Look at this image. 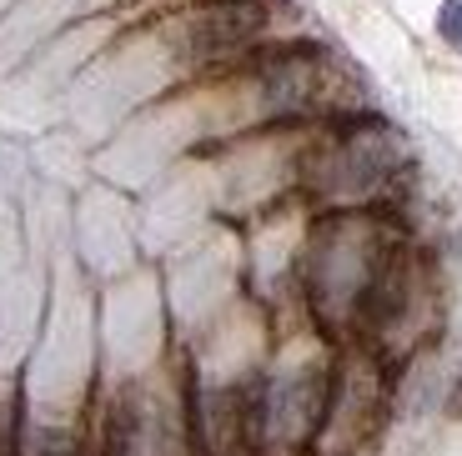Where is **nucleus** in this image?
<instances>
[{
  "label": "nucleus",
  "mask_w": 462,
  "mask_h": 456,
  "mask_svg": "<svg viewBox=\"0 0 462 456\" xmlns=\"http://www.w3.org/2000/svg\"><path fill=\"white\" fill-rule=\"evenodd\" d=\"M457 411H462V387H457Z\"/></svg>",
  "instance_id": "obj_2"
},
{
  "label": "nucleus",
  "mask_w": 462,
  "mask_h": 456,
  "mask_svg": "<svg viewBox=\"0 0 462 456\" xmlns=\"http://www.w3.org/2000/svg\"><path fill=\"white\" fill-rule=\"evenodd\" d=\"M438 35L452 50H462V0H442L438 5Z\"/></svg>",
  "instance_id": "obj_1"
}]
</instances>
